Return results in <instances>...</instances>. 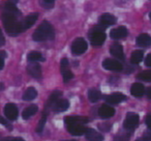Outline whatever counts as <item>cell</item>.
<instances>
[{
    "label": "cell",
    "instance_id": "6da1fadb",
    "mask_svg": "<svg viewBox=\"0 0 151 141\" xmlns=\"http://www.w3.org/2000/svg\"><path fill=\"white\" fill-rule=\"evenodd\" d=\"M55 38V31L53 26L49 23L48 21H44L40 26L37 27V29L34 31L32 38L35 42H42V40H53Z\"/></svg>",
    "mask_w": 151,
    "mask_h": 141
},
{
    "label": "cell",
    "instance_id": "7a4b0ae2",
    "mask_svg": "<svg viewBox=\"0 0 151 141\" xmlns=\"http://www.w3.org/2000/svg\"><path fill=\"white\" fill-rule=\"evenodd\" d=\"M2 23L4 25L5 31L11 36H17L22 32L20 22L17 18L6 14H2Z\"/></svg>",
    "mask_w": 151,
    "mask_h": 141
},
{
    "label": "cell",
    "instance_id": "3957f363",
    "mask_svg": "<svg viewBox=\"0 0 151 141\" xmlns=\"http://www.w3.org/2000/svg\"><path fill=\"white\" fill-rule=\"evenodd\" d=\"M106 29V27L101 25H96L89 31V38H90V43L92 46L99 47L105 43L106 40V33L104 32V30Z\"/></svg>",
    "mask_w": 151,
    "mask_h": 141
},
{
    "label": "cell",
    "instance_id": "277c9868",
    "mask_svg": "<svg viewBox=\"0 0 151 141\" xmlns=\"http://www.w3.org/2000/svg\"><path fill=\"white\" fill-rule=\"evenodd\" d=\"M87 48H88V45H87V42L82 38H76L73 42V45H71V53L73 55H82L83 53L86 52Z\"/></svg>",
    "mask_w": 151,
    "mask_h": 141
},
{
    "label": "cell",
    "instance_id": "5b68a950",
    "mask_svg": "<svg viewBox=\"0 0 151 141\" xmlns=\"http://www.w3.org/2000/svg\"><path fill=\"white\" fill-rule=\"evenodd\" d=\"M139 115L136 113H132V112H129L127 113L126 115L125 119H124V122H123V127L125 130L127 131H132L138 127L139 124Z\"/></svg>",
    "mask_w": 151,
    "mask_h": 141
},
{
    "label": "cell",
    "instance_id": "8992f818",
    "mask_svg": "<svg viewBox=\"0 0 151 141\" xmlns=\"http://www.w3.org/2000/svg\"><path fill=\"white\" fill-rule=\"evenodd\" d=\"M103 67L104 69H108V71H113V72H120L123 69V65L119 60L116 59L107 58L103 61Z\"/></svg>",
    "mask_w": 151,
    "mask_h": 141
},
{
    "label": "cell",
    "instance_id": "52a82bcc",
    "mask_svg": "<svg viewBox=\"0 0 151 141\" xmlns=\"http://www.w3.org/2000/svg\"><path fill=\"white\" fill-rule=\"evenodd\" d=\"M38 18V14L37 13H33V14H30L28 15L27 17H25L21 22H20V25H21V29L22 32L26 31L27 29H29L32 25L36 22Z\"/></svg>",
    "mask_w": 151,
    "mask_h": 141
},
{
    "label": "cell",
    "instance_id": "ba28073f",
    "mask_svg": "<svg viewBox=\"0 0 151 141\" xmlns=\"http://www.w3.org/2000/svg\"><path fill=\"white\" fill-rule=\"evenodd\" d=\"M4 114L5 117L9 120H16L18 118V108L15 104L13 103H9L5 105L4 107Z\"/></svg>",
    "mask_w": 151,
    "mask_h": 141
},
{
    "label": "cell",
    "instance_id": "9c48e42d",
    "mask_svg": "<svg viewBox=\"0 0 151 141\" xmlns=\"http://www.w3.org/2000/svg\"><path fill=\"white\" fill-rule=\"evenodd\" d=\"M2 14H6V15H11V16H14V17L18 18L22 15L21 12L18 9V7H16L15 4L13 3L9 2L6 1L5 4L3 5V9H2Z\"/></svg>",
    "mask_w": 151,
    "mask_h": 141
},
{
    "label": "cell",
    "instance_id": "30bf717a",
    "mask_svg": "<svg viewBox=\"0 0 151 141\" xmlns=\"http://www.w3.org/2000/svg\"><path fill=\"white\" fill-rule=\"evenodd\" d=\"M105 100L110 105H116V104H119V103H121V102L125 101L126 97L123 93H112V95H107V97H105Z\"/></svg>",
    "mask_w": 151,
    "mask_h": 141
},
{
    "label": "cell",
    "instance_id": "8fae6325",
    "mask_svg": "<svg viewBox=\"0 0 151 141\" xmlns=\"http://www.w3.org/2000/svg\"><path fill=\"white\" fill-rule=\"evenodd\" d=\"M27 72L30 76L35 79H40L42 77V67L36 62H30L27 65Z\"/></svg>",
    "mask_w": 151,
    "mask_h": 141
},
{
    "label": "cell",
    "instance_id": "7c38bea8",
    "mask_svg": "<svg viewBox=\"0 0 151 141\" xmlns=\"http://www.w3.org/2000/svg\"><path fill=\"white\" fill-rule=\"evenodd\" d=\"M128 34V31L124 26H120V27L114 28L110 32V36L113 40H122V38H126Z\"/></svg>",
    "mask_w": 151,
    "mask_h": 141
},
{
    "label": "cell",
    "instance_id": "4fadbf2b",
    "mask_svg": "<svg viewBox=\"0 0 151 141\" xmlns=\"http://www.w3.org/2000/svg\"><path fill=\"white\" fill-rule=\"evenodd\" d=\"M99 25L104 26V27L107 28L108 26L114 25V24L117 22V19H116L115 16L111 15V14H104L99 17Z\"/></svg>",
    "mask_w": 151,
    "mask_h": 141
},
{
    "label": "cell",
    "instance_id": "5bb4252c",
    "mask_svg": "<svg viewBox=\"0 0 151 141\" xmlns=\"http://www.w3.org/2000/svg\"><path fill=\"white\" fill-rule=\"evenodd\" d=\"M110 53H111L115 58L120 59V60H123L124 59L123 47L120 44H118V43H115V44H113L110 47Z\"/></svg>",
    "mask_w": 151,
    "mask_h": 141
},
{
    "label": "cell",
    "instance_id": "9a60e30c",
    "mask_svg": "<svg viewBox=\"0 0 151 141\" xmlns=\"http://www.w3.org/2000/svg\"><path fill=\"white\" fill-rule=\"evenodd\" d=\"M64 122L67 126L71 124H84L88 122V118L84 116H66L64 118Z\"/></svg>",
    "mask_w": 151,
    "mask_h": 141
},
{
    "label": "cell",
    "instance_id": "2e32d148",
    "mask_svg": "<svg viewBox=\"0 0 151 141\" xmlns=\"http://www.w3.org/2000/svg\"><path fill=\"white\" fill-rule=\"evenodd\" d=\"M99 114L101 118H111L112 116L115 114V109H114L112 106H109V105H101V108L99 110Z\"/></svg>",
    "mask_w": 151,
    "mask_h": 141
},
{
    "label": "cell",
    "instance_id": "e0dca14e",
    "mask_svg": "<svg viewBox=\"0 0 151 141\" xmlns=\"http://www.w3.org/2000/svg\"><path fill=\"white\" fill-rule=\"evenodd\" d=\"M67 130H68L69 134L73 135V136H81L83 134H86L87 128H85L83 124H71V126H67Z\"/></svg>",
    "mask_w": 151,
    "mask_h": 141
},
{
    "label": "cell",
    "instance_id": "ac0fdd59",
    "mask_svg": "<svg viewBox=\"0 0 151 141\" xmlns=\"http://www.w3.org/2000/svg\"><path fill=\"white\" fill-rule=\"evenodd\" d=\"M137 45L143 48H148L151 46V38L149 34L142 33L137 38Z\"/></svg>",
    "mask_w": 151,
    "mask_h": 141
},
{
    "label": "cell",
    "instance_id": "d6986e66",
    "mask_svg": "<svg viewBox=\"0 0 151 141\" xmlns=\"http://www.w3.org/2000/svg\"><path fill=\"white\" fill-rule=\"evenodd\" d=\"M86 139L87 141H103L104 137L101 134H99L97 131L93 130V129H87L86 132Z\"/></svg>",
    "mask_w": 151,
    "mask_h": 141
},
{
    "label": "cell",
    "instance_id": "ffe728a7",
    "mask_svg": "<svg viewBox=\"0 0 151 141\" xmlns=\"http://www.w3.org/2000/svg\"><path fill=\"white\" fill-rule=\"evenodd\" d=\"M130 93L136 98H141L145 93V87L141 83H134L130 88Z\"/></svg>",
    "mask_w": 151,
    "mask_h": 141
},
{
    "label": "cell",
    "instance_id": "44dd1931",
    "mask_svg": "<svg viewBox=\"0 0 151 141\" xmlns=\"http://www.w3.org/2000/svg\"><path fill=\"white\" fill-rule=\"evenodd\" d=\"M68 107H69V102L67 101V100L60 99L59 101H57V103L54 105L53 110H54L55 112H63L68 109Z\"/></svg>",
    "mask_w": 151,
    "mask_h": 141
},
{
    "label": "cell",
    "instance_id": "7402d4cb",
    "mask_svg": "<svg viewBox=\"0 0 151 141\" xmlns=\"http://www.w3.org/2000/svg\"><path fill=\"white\" fill-rule=\"evenodd\" d=\"M61 91H59V90H57V91H54V93H52V95H50V98H49V100H48V103H47V108H53L54 107V105L57 103V101H59V98L61 97Z\"/></svg>",
    "mask_w": 151,
    "mask_h": 141
},
{
    "label": "cell",
    "instance_id": "603a6c76",
    "mask_svg": "<svg viewBox=\"0 0 151 141\" xmlns=\"http://www.w3.org/2000/svg\"><path fill=\"white\" fill-rule=\"evenodd\" d=\"M37 110H38V108H37V106H36V105L28 106V107L23 111L22 116H23L24 119H28V118H30L31 116H33L34 114L37 112Z\"/></svg>",
    "mask_w": 151,
    "mask_h": 141
},
{
    "label": "cell",
    "instance_id": "cb8c5ba5",
    "mask_svg": "<svg viewBox=\"0 0 151 141\" xmlns=\"http://www.w3.org/2000/svg\"><path fill=\"white\" fill-rule=\"evenodd\" d=\"M37 95V91H36L35 88L33 87H29V88L26 89V91L23 95V100L24 101H32L34 100Z\"/></svg>",
    "mask_w": 151,
    "mask_h": 141
},
{
    "label": "cell",
    "instance_id": "d4e9b609",
    "mask_svg": "<svg viewBox=\"0 0 151 141\" xmlns=\"http://www.w3.org/2000/svg\"><path fill=\"white\" fill-rule=\"evenodd\" d=\"M101 98V93L99 90H97V89L95 88H91L89 89L88 91V99L90 102H92V103H95V102L99 101Z\"/></svg>",
    "mask_w": 151,
    "mask_h": 141
},
{
    "label": "cell",
    "instance_id": "484cf974",
    "mask_svg": "<svg viewBox=\"0 0 151 141\" xmlns=\"http://www.w3.org/2000/svg\"><path fill=\"white\" fill-rule=\"evenodd\" d=\"M143 57H144L143 51H141V50L134 51L132 56H130V62L134 63V64H138V63H140L141 61L143 60Z\"/></svg>",
    "mask_w": 151,
    "mask_h": 141
},
{
    "label": "cell",
    "instance_id": "4316f807",
    "mask_svg": "<svg viewBox=\"0 0 151 141\" xmlns=\"http://www.w3.org/2000/svg\"><path fill=\"white\" fill-rule=\"evenodd\" d=\"M27 59L29 62H36V61H40V60H42V61L45 60L42 55L40 54V52H37V51H32V52L28 53Z\"/></svg>",
    "mask_w": 151,
    "mask_h": 141
},
{
    "label": "cell",
    "instance_id": "83f0119b",
    "mask_svg": "<svg viewBox=\"0 0 151 141\" xmlns=\"http://www.w3.org/2000/svg\"><path fill=\"white\" fill-rule=\"evenodd\" d=\"M138 79H140L142 81H146V82H151V69L140 73L138 75Z\"/></svg>",
    "mask_w": 151,
    "mask_h": 141
},
{
    "label": "cell",
    "instance_id": "f1b7e54d",
    "mask_svg": "<svg viewBox=\"0 0 151 141\" xmlns=\"http://www.w3.org/2000/svg\"><path fill=\"white\" fill-rule=\"evenodd\" d=\"M46 120H47V114L46 112L42 113V118L40 119V122L37 124V128H36V132L37 133H42V130H44V127H45V124H46Z\"/></svg>",
    "mask_w": 151,
    "mask_h": 141
},
{
    "label": "cell",
    "instance_id": "f546056e",
    "mask_svg": "<svg viewBox=\"0 0 151 141\" xmlns=\"http://www.w3.org/2000/svg\"><path fill=\"white\" fill-rule=\"evenodd\" d=\"M60 69H61V73L69 69V63H68V59L67 58H62L61 63H60Z\"/></svg>",
    "mask_w": 151,
    "mask_h": 141
},
{
    "label": "cell",
    "instance_id": "4dcf8cb0",
    "mask_svg": "<svg viewBox=\"0 0 151 141\" xmlns=\"http://www.w3.org/2000/svg\"><path fill=\"white\" fill-rule=\"evenodd\" d=\"M128 138H129V134H127V133H120V134H118L115 137L114 141H128Z\"/></svg>",
    "mask_w": 151,
    "mask_h": 141
},
{
    "label": "cell",
    "instance_id": "1f68e13d",
    "mask_svg": "<svg viewBox=\"0 0 151 141\" xmlns=\"http://www.w3.org/2000/svg\"><path fill=\"white\" fill-rule=\"evenodd\" d=\"M62 76H63V81H64V82H68L69 80H71V79L73 78V74L70 72V69H67V71L63 72Z\"/></svg>",
    "mask_w": 151,
    "mask_h": 141
},
{
    "label": "cell",
    "instance_id": "d6a6232c",
    "mask_svg": "<svg viewBox=\"0 0 151 141\" xmlns=\"http://www.w3.org/2000/svg\"><path fill=\"white\" fill-rule=\"evenodd\" d=\"M6 57V53L4 51H0V71L4 67V58Z\"/></svg>",
    "mask_w": 151,
    "mask_h": 141
},
{
    "label": "cell",
    "instance_id": "836d02e7",
    "mask_svg": "<svg viewBox=\"0 0 151 141\" xmlns=\"http://www.w3.org/2000/svg\"><path fill=\"white\" fill-rule=\"evenodd\" d=\"M54 1L55 0H42V7H46L47 9H50V7H53L54 4Z\"/></svg>",
    "mask_w": 151,
    "mask_h": 141
},
{
    "label": "cell",
    "instance_id": "e575fe53",
    "mask_svg": "<svg viewBox=\"0 0 151 141\" xmlns=\"http://www.w3.org/2000/svg\"><path fill=\"white\" fill-rule=\"evenodd\" d=\"M145 121H146V124H147V127H148V129L151 131V114H148V115L146 116Z\"/></svg>",
    "mask_w": 151,
    "mask_h": 141
},
{
    "label": "cell",
    "instance_id": "d590c367",
    "mask_svg": "<svg viewBox=\"0 0 151 141\" xmlns=\"http://www.w3.org/2000/svg\"><path fill=\"white\" fill-rule=\"evenodd\" d=\"M145 64H146L147 67H151V53L147 55L146 58H145Z\"/></svg>",
    "mask_w": 151,
    "mask_h": 141
},
{
    "label": "cell",
    "instance_id": "8d00e7d4",
    "mask_svg": "<svg viewBox=\"0 0 151 141\" xmlns=\"http://www.w3.org/2000/svg\"><path fill=\"white\" fill-rule=\"evenodd\" d=\"M143 138L146 139V140H148V141H151V131L145 132L144 135H143Z\"/></svg>",
    "mask_w": 151,
    "mask_h": 141
},
{
    "label": "cell",
    "instance_id": "74e56055",
    "mask_svg": "<svg viewBox=\"0 0 151 141\" xmlns=\"http://www.w3.org/2000/svg\"><path fill=\"white\" fill-rule=\"evenodd\" d=\"M4 44H5V38H4V36H3L1 29H0V47L4 46Z\"/></svg>",
    "mask_w": 151,
    "mask_h": 141
},
{
    "label": "cell",
    "instance_id": "f35d334b",
    "mask_svg": "<svg viewBox=\"0 0 151 141\" xmlns=\"http://www.w3.org/2000/svg\"><path fill=\"white\" fill-rule=\"evenodd\" d=\"M4 141H25V140L20 138V137H18V138H6V139H4Z\"/></svg>",
    "mask_w": 151,
    "mask_h": 141
},
{
    "label": "cell",
    "instance_id": "ab89813d",
    "mask_svg": "<svg viewBox=\"0 0 151 141\" xmlns=\"http://www.w3.org/2000/svg\"><path fill=\"white\" fill-rule=\"evenodd\" d=\"M145 93H146L147 98H148L149 100H151V87H148V88L145 90Z\"/></svg>",
    "mask_w": 151,
    "mask_h": 141
},
{
    "label": "cell",
    "instance_id": "60d3db41",
    "mask_svg": "<svg viewBox=\"0 0 151 141\" xmlns=\"http://www.w3.org/2000/svg\"><path fill=\"white\" fill-rule=\"evenodd\" d=\"M7 1H9V2H11V3H13V4H17L18 3V1H19V0H7Z\"/></svg>",
    "mask_w": 151,
    "mask_h": 141
},
{
    "label": "cell",
    "instance_id": "b9f144b4",
    "mask_svg": "<svg viewBox=\"0 0 151 141\" xmlns=\"http://www.w3.org/2000/svg\"><path fill=\"white\" fill-rule=\"evenodd\" d=\"M136 141H148V140H146V139H144V138H140V139H137Z\"/></svg>",
    "mask_w": 151,
    "mask_h": 141
},
{
    "label": "cell",
    "instance_id": "7bdbcfd3",
    "mask_svg": "<svg viewBox=\"0 0 151 141\" xmlns=\"http://www.w3.org/2000/svg\"><path fill=\"white\" fill-rule=\"evenodd\" d=\"M66 141H76V140H66Z\"/></svg>",
    "mask_w": 151,
    "mask_h": 141
},
{
    "label": "cell",
    "instance_id": "ee69618b",
    "mask_svg": "<svg viewBox=\"0 0 151 141\" xmlns=\"http://www.w3.org/2000/svg\"><path fill=\"white\" fill-rule=\"evenodd\" d=\"M150 21H151V13H150Z\"/></svg>",
    "mask_w": 151,
    "mask_h": 141
}]
</instances>
